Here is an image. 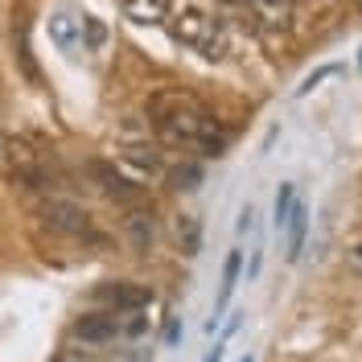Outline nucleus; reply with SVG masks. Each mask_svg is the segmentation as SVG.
Listing matches in <instances>:
<instances>
[{
  "mask_svg": "<svg viewBox=\"0 0 362 362\" xmlns=\"http://www.w3.org/2000/svg\"><path fill=\"white\" fill-rule=\"evenodd\" d=\"M153 124H157V136L165 144L189 148V153H218L226 140L214 112L181 90H165L153 99Z\"/></svg>",
  "mask_w": 362,
  "mask_h": 362,
  "instance_id": "obj_1",
  "label": "nucleus"
},
{
  "mask_svg": "<svg viewBox=\"0 0 362 362\" xmlns=\"http://www.w3.org/2000/svg\"><path fill=\"white\" fill-rule=\"evenodd\" d=\"M173 33H177L181 45H189V49H198L202 58H210V62H218L226 54V29L218 17H210V13H202V8H185L177 17V25H173Z\"/></svg>",
  "mask_w": 362,
  "mask_h": 362,
  "instance_id": "obj_2",
  "label": "nucleus"
},
{
  "mask_svg": "<svg viewBox=\"0 0 362 362\" xmlns=\"http://www.w3.org/2000/svg\"><path fill=\"white\" fill-rule=\"evenodd\" d=\"M42 218H45V226L58 230V235H87L90 230V214L78 202H66V198H45Z\"/></svg>",
  "mask_w": 362,
  "mask_h": 362,
  "instance_id": "obj_3",
  "label": "nucleus"
},
{
  "mask_svg": "<svg viewBox=\"0 0 362 362\" xmlns=\"http://www.w3.org/2000/svg\"><path fill=\"white\" fill-rule=\"evenodd\" d=\"M95 300H103V305H112V309L140 313L144 305H153V288H148V284H124V280H115V284H99V288H95Z\"/></svg>",
  "mask_w": 362,
  "mask_h": 362,
  "instance_id": "obj_4",
  "label": "nucleus"
},
{
  "mask_svg": "<svg viewBox=\"0 0 362 362\" xmlns=\"http://www.w3.org/2000/svg\"><path fill=\"white\" fill-rule=\"evenodd\" d=\"M251 17L268 33H284L293 25V0H247Z\"/></svg>",
  "mask_w": 362,
  "mask_h": 362,
  "instance_id": "obj_5",
  "label": "nucleus"
},
{
  "mask_svg": "<svg viewBox=\"0 0 362 362\" xmlns=\"http://www.w3.org/2000/svg\"><path fill=\"white\" fill-rule=\"evenodd\" d=\"M119 334H124V321L115 313H87L74 321V338H83V341H112Z\"/></svg>",
  "mask_w": 362,
  "mask_h": 362,
  "instance_id": "obj_6",
  "label": "nucleus"
},
{
  "mask_svg": "<svg viewBox=\"0 0 362 362\" xmlns=\"http://www.w3.org/2000/svg\"><path fill=\"white\" fill-rule=\"evenodd\" d=\"M49 37H54V45H58L62 54H74L78 42H83V21H78L70 8H58V13L49 17Z\"/></svg>",
  "mask_w": 362,
  "mask_h": 362,
  "instance_id": "obj_7",
  "label": "nucleus"
},
{
  "mask_svg": "<svg viewBox=\"0 0 362 362\" xmlns=\"http://www.w3.org/2000/svg\"><path fill=\"white\" fill-rule=\"evenodd\" d=\"M124 235H128V243H132L136 251L153 247V239H157V218H153V210H128V214H124Z\"/></svg>",
  "mask_w": 362,
  "mask_h": 362,
  "instance_id": "obj_8",
  "label": "nucleus"
},
{
  "mask_svg": "<svg viewBox=\"0 0 362 362\" xmlns=\"http://www.w3.org/2000/svg\"><path fill=\"white\" fill-rule=\"evenodd\" d=\"M119 8L140 25H157V21H165V13H169V0H119Z\"/></svg>",
  "mask_w": 362,
  "mask_h": 362,
  "instance_id": "obj_9",
  "label": "nucleus"
},
{
  "mask_svg": "<svg viewBox=\"0 0 362 362\" xmlns=\"http://www.w3.org/2000/svg\"><path fill=\"white\" fill-rule=\"evenodd\" d=\"M95 177L103 181V189L112 194V198H124V202H132V198H140V185L128 177H119V173H112L107 165H95Z\"/></svg>",
  "mask_w": 362,
  "mask_h": 362,
  "instance_id": "obj_10",
  "label": "nucleus"
},
{
  "mask_svg": "<svg viewBox=\"0 0 362 362\" xmlns=\"http://www.w3.org/2000/svg\"><path fill=\"white\" fill-rule=\"evenodd\" d=\"M305 230H309V210L296 202L293 214H288V259L300 255V247H305Z\"/></svg>",
  "mask_w": 362,
  "mask_h": 362,
  "instance_id": "obj_11",
  "label": "nucleus"
},
{
  "mask_svg": "<svg viewBox=\"0 0 362 362\" xmlns=\"http://www.w3.org/2000/svg\"><path fill=\"white\" fill-rule=\"evenodd\" d=\"M239 264H243V259H239V251H230V255H226V272H223V288H218V309H214V321H218V313L226 309V300H230V293H235V280H239ZM214 321H210L206 329H214Z\"/></svg>",
  "mask_w": 362,
  "mask_h": 362,
  "instance_id": "obj_12",
  "label": "nucleus"
},
{
  "mask_svg": "<svg viewBox=\"0 0 362 362\" xmlns=\"http://www.w3.org/2000/svg\"><path fill=\"white\" fill-rule=\"evenodd\" d=\"M296 206V189L293 185H280V194H276V210H272V218H276V230L280 226H288V214H293Z\"/></svg>",
  "mask_w": 362,
  "mask_h": 362,
  "instance_id": "obj_13",
  "label": "nucleus"
},
{
  "mask_svg": "<svg viewBox=\"0 0 362 362\" xmlns=\"http://www.w3.org/2000/svg\"><path fill=\"white\" fill-rule=\"evenodd\" d=\"M124 160L132 165L136 173H148V177H153V173H160V157H157V153H148V157H144V148H128V153H124Z\"/></svg>",
  "mask_w": 362,
  "mask_h": 362,
  "instance_id": "obj_14",
  "label": "nucleus"
},
{
  "mask_svg": "<svg viewBox=\"0 0 362 362\" xmlns=\"http://www.w3.org/2000/svg\"><path fill=\"white\" fill-rule=\"evenodd\" d=\"M177 235L185 239V255H198V218L194 214H181Z\"/></svg>",
  "mask_w": 362,
  "mask_h": 362,
  "instance_id": "obj_15",
  "label": "nucleus"
},
{
  "mask_svg": "<svg viewBox=\"0 0 362 362\" xmlns=\"http://www.w3.org/2000/svg\"><path fill=\"white\" fill-rule=\"evenodd\" d=\"M83 33H87L90 49H99V45L107 42V29H103V21H99V17H83Z\"/></svg>",
  "mask_w": 362,
  "mask_h": 362,
  "instance_id": "obj_16",
  "label": "nucleus"
},
{
  "mask_svg": "<svg viewBox=\"0 0 362 362\" xmlns=\"http://www.w3.org/2000/svg\"><path fill=\"white\" fill-rule=\"evenodd\" d=\"M198 181H202V169H198V165H181V169H173V185H177V189H194Z\"/></svg>",
  "mask_w": 362,
  "mask_h": 362,
  "instance_id": "obj_17",
  "label": "nucleus"
},
{
  "mask_svg": "<svg viewBox=\"0 0 362 362\" xmlns=\"http://www.w3.org/2000/svg\"><path fill=\"white\" fill-rule=\"evenodd\" d=\"M49 362H95V358H90L87 350H78V346H62V350H58Z\"/></svg>",
  "mask_w": 362,
  "mask_h": 362,
  "instance_id": "obj_18",
  "label": "nucleus"
},
{
  "mask_svg": "<svg viewBox=\"0 0 362 362\" xmlns=\"http://www.w3.org/2000/svg\"><path fill=\"white\" fill-rule=\"evenodd\" d=\"M329 74H338V66H321L317 74H309V78H305V87H300V95H305V90H313L317 83H321V78H329Z\"/></svg>",
  "mask_w": 362,
  "mask_h": 362,
  "instance_id": "obj_19",
  "label": "nucleus"
},
{
  "mask_svg": "<svg viewBox=\"0 0 362 362\" xmlns=\"http://www.w3.org/2000/svg\"><path fill=\"white\" fill-rule=\"evenodd\" d=\"M144 325H148V321H144L140 313H132V321L124 325V334H128V338H140V334H144Z\"/></svg>",
  "mask_w": 362,
  "mask_h": 362,
  "instance_id": "obj_20",
  "label": "nucleus"
},
{
  "mask_svg": "<svg viewBox=\"0 0 362 362\" xmlns=\"http://www.w3.org/2000/svg\"><path fill=\"white\" fill-rule=\"evenodd\" d=\"M177 338H181V325H177V321H169V329H165V341L173 346V341H177Z\"/></svg>",
  "mask_w": 362,
  "mask_h": 362,
  "instance_id": "obj_21",
  "label": "nucleus"
},
{
  "mask_svg": "<svg viewBox=\"0 0 362 362\" xmlns=\"http://www.w3.org/2000/svg\"><path fill=\"white\" fill-rule=\"evenodd\" d=\"M350 259H354V264H362V239H354V243H350Z\"/></svg>",
  "mask_w": 362,
  "mask_h": 362,
  "instance_id": "obj_22",
  "label": "nucleus"
},
{
  "mask_svg": "<svg viewBox=\"0 0 362 362\" xmlns=\"http://www.w3.org/2000/svg\"><path fill=\"white\" fill-rule=\"evenodd\" d=\"M223 358V350H218V346H214V350H210V354H206V362H218Z\"/></svg>",
  "mask_w": 362,
  "mask_h": 362,
  "instance_id": "obj_23",
  "label": "nucleus"
},
{
  "mask_svg": "<svg viewBox=\"0 0 362 362\" xmlns=\"http://www.w3.org/2000/svg\"><path fill=\"white\" fill-rule=\"evenodd\" d=\"M243 362H251V358H243Z\"/></svg>",
  "mask_w": 362,
  "mask_h": 362,
  "instance_id": "obj_24",
  "label": "nucleus"
}]
</instances>
